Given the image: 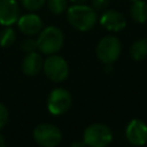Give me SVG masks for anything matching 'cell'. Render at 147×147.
Instances as JSON below:
<instances>
[{"label": "cell", "mask_w": 147, "mask_h": 147, "mask_svg": "<svg viewBox=\"0 0 147 147\" xmlns=\"http://www.w3.org/2000/svg\"><path fill=\"white\" fill-rule=\"evenodd\" d=\"M42 70L45 76L55 83H60L67 79L69 76V65L68 62L60 55L51 54L44 60Z\"/></svg>", "instance_id": "277c9868"}, {"label": "cell", "mask_w": 147, "mask_h": 147, "mask_svg": "<svg viewBox=\"0 0 147 147\" xmlns=\"http://www.w3.org/2000/svg\"><path fill=\"white\" fill-rule=\"evenodd\" d=\"M20 17V6L16 0H0V25L11 26Z\"/></svg>", "instance_id": "8fae6325"}, {"label": "cell", "mask_w": 147, "mask_h": 147, "mask_svg": "<svg viewBox=\"0 0 147 147\" xmlns=\"http://www.w3.org/2000/svg\"><path fill=\"white\" fill-rule=\"evenodd\" d=\"M130 15L133 21L137 23H145L147 22V2L144 0H134L132 1L130 8Z\"/></svg>", "instance_id": "4fadbf2b"}, {"label": "cell", "mask_w": 147, "mask_h": 147, "mask_svg": "<svg viewBox=\"0 0 147 147\" xmlns=\"http://www.w3.org/2000/svg\"><path fill=\"white\" fill-rule=\"evenodd\" d=\"M64 37L62 31L55 25H48L40 30L37 38V51L41 54H56L63 46Z\"/></svg>", "instance_id": "7a4b0ae2"}, {"label": "cell", "mask_w": 147, "mask_h": 147, "mask_svg": "<svg viewBox=\"0 0 147 147\" xmlns=\"http://www.w3.org/2000/svg\"><path fill=\"white\" fill-rule=\"evenodd\" d=\"M113 140V133L110 129L101 123H94L88 125L83 133V142L90 147H105Z\"/></svg>", "instance_id": "3957f363"}, {"label": "cell", "mask_w": 147, "mask_h": 147, "mask_svg": "<svg viewBox=\"0 0 147 147\" xmlns=\"http://www.w3.org/2000/svg\"><path fill=\"white\" fill-rule=\"evenodd\" d=\"M67 20L74 29L82 32L90 31L96 23V11L85 3H74L67 8Z\"/></svg>", "instance_id": "6da1fadb"}, {"label": "cell", "mask_w": 147, "mask_h": 147, "mask_svg": "<svg viewBox=\"0 0 147 147\" xmlns=\"http://www.w3.org/2000/svg\"><path fill=\"white\" fill-rule=\"evenodd\" d=\"M130 55L136 61H141L147 56V39L136 40L130 47Z\"/></svg>", "instance_id": "5bb4252c"}, {"label": "cell", "mask_w": 147, "mask_h": 147, "mask_svg": "<svg viewBox=\"0 0 147 147\" xmlns=\"http://www.w3.org/2000/svg\"><path fill=\"white\" fill-rule=\"evenodd\" d=\"M6 145V141H5V138L2 137V134L0 133V147H3Z\"/></svg>", "instance_id": "44dd1931"}, {"label": "cell", "mask_w": 147, "mask_h": 147, "mask_svg": "<svg viewBox=\"0 0 147 147\" xmlns=\"http://www.w3.org/2000/svg\"><path fill=\"white\" fill-rule=\"evenodd\" d=\"M125 137L131 145L142 146L147 142V125L138 119H131L125 129Z\"/></svg>", "instance_id": "ba28073f"}, {"label": "cell", "mask_w": 147, "mask_h": 147, "mask_svg": "<svg viewBox=\"0 0 147 147\" xmlns=\"http://www.w3.org/2000/svg\"><path fill=\"white\" fill-rule=\"evenodd\" d=\"M72 3H85L87 0H70Z\"/></svg>", "instance_id": "7402d4cb"}, {"label": "cell", "mask_w": 147, "mask_h": 147, "mask_svg": "<svg viewBox=\"0 0 147 147\" xmlns=\"http://www.w3.org/2000/svg\"><path fill=\"white\" fill-rule=\"evenodd\" d=\"M71 100V94L68 90L63 87H56L49 93L47 98V109L54 116L62 115L70 108Z\"/></svg>", "instance_id": "52a82bcc"}, {"label": "cell", "mask_w": 147, "mask_h": 147, "mask_svg": "<svg viewBox=\"0 0 147 147\" xmlns=\"http://www.w3.org/2000/svg\"><path fill=\"white\" fill-rule=\"evenodd\" d=\"M16 23H17L18 30L23 34L30 36V37L38 34L40 32V30L42 29L41 18L37 14H34L33 11H30L28 14L20 16Z\"/></svg>", "instance_id": "9c48e42d"}, {"label": "cell", "mask_w": 147, "mask_h": 147, "mask_svg": "<svg viewBox=\"0 0 147 147\" xmlns=\"http://www.w3.org/2000/svg\"><path fill=\"white\" fill-rule=\"evenodd\" d=\"M33 139L41 147H55L62 140L61 131L51 123H41L33 130Z\"/></svg>", "instance_id": "8992f818"}, {"label": "cell", "mask_w": 147, "mask_h": 147, "mask_svg": "<svg viewBox=\"0 0 147 147\" xmlns=\"http://www.w3.org/2000/svg\"><path fill=\"white\" fill-rule=\"evenodd\" d=\"M44 60L40 52H30L26 53L25 57L22 61V71L26 76H36L42 69Z\"/></svg>", "instance_id": "7c38bea8"}, {"label": "cell", "mask_w": 147, "mask_h": 147, "mask_svg": "<svg viewBox=\"0 0 147 147\" xmlns=\"http://www.w3.org/2000/svg\"><path fill=\"white\" fill-rule=\"evenodd\" d=\"M100 25L108 31L118 32L123 30L126 25V20L124 15L115 9L105 10L100 17Z\"/></svg>", "instance_id": "30bf717a"}, {"label": "cell", "mask_w": 147, "mask_h": 147, "mask_svg": "<svg viewBox=\"0 0 147 147\" xmlns=\"http://www.w3.org/2000/svg\"><path fill=\"white\" fill-rule=\"evenodd\" d=\"M131 1H134V0H131Z\"/></svg>", "instance_id": "603a6c76"}, {"label": "cell", "mask_w": 147, "mask_h": 147, "mask_svg": "<svg viewBox=\"0 0 147 147\" xmlns=\"http://www.w3.org/2000/svg\"><path fill=\"white\" fill-rule=\"evenodd\" d=\"M46 0H21L22 6L28 11H37L39 10L44 5Z\"/></svg>", "instance_id": "e0dca14e"}, {"label": "cell", "mask_w": 147, "mask_h": 147, "mask_svg": "<svg viewBox=\"0 0 147 147\" xmlns=\"http://www.w3.org/2000/svg\"><path fill=\"white\" fill-rule=\"evenodd\" d=\"M16 39V32L13 28L9 26H5L1 31H0V46L1 47H9L14 44Z\"/></svg>", "instance_id": "9a60e30c"}, {"label": "cell", "mask_w": 147, "mask_h": 147, "mask_svg": "<svg viewBox=\"0 0 147 147\" xmlns=\"http://www.w3.org/2000/svg\"><path fill=\"white\" fill-rule=\"evenodd\" d=\"M46 2L49 11L55 15L62 14L68 8V0H46Z\"/></svg>", "instance_id": "2e32d148"}, {"label": "cell", "mask_w": 147, "mask_h": 147, "mask_svg": "<svg viewBox=\"0 0 147 147\" xmlns=\"http://www.w3.org/2000/svg\"><path fill=\"white\" fill-rule=\"evenodd\" d=\"M109 0H92V8L95 11H103L107 9Z\"/></svg>", "instance_id": "d6986e66"}, {"label": "cell", "mask_w": 147, "mask_h": 147, "mask_svg": "<svg viewBox=\"0 0 147 147\" xmlns=\"http://www.w3.org/2000/svg\"><path fill=\"white\" fill-rule=\"evenodd\" d=\"M121 41L114 36H106L96 45L95 53L98 59L103 63H114L121 55Z\"/></svg>", "instance_id": "5b68a950"}, {"label": "cell", "mask_w": 147, "mask_h": 147, "mask_svg": "<svg viewBox=\"0 0 147 147\" xmlns=\"http://www.w3.org/2000/svg\"><path fill=\"white\" fill-rule=\"evenodd\" d=\"M21 49L23 52H25V53H30V52L37 51V39L28 38V39L23 40V42L21 44Z\"/></svg>", "instance_id": "ac0fdd59"}, {"label": "cell", "mask_w": 147, "mask_h": 147, "mask_svg": "<svg viewBox=\"0 0 147 147\" xmlns=\"http://www.w3.org/2000/svg\"><path fill=\"white\" fill-rule=\"evenodd\" d=\"M8 109L7 107L0 102V129H2L6 124H7V121H8Z\"/></svg>", "instance_id": "ffe728a7"}]
</instances>
